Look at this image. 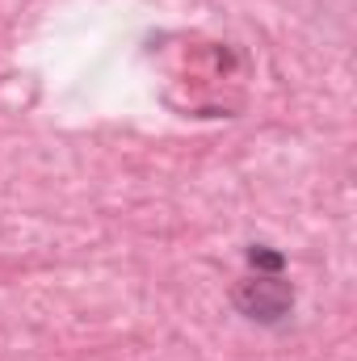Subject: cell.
<instances>
[{
    "mask_svg": "<svg viewBox=\"0 0 357 361\" xmlns=\"http://www.w3.org/2000/svg\"><path fill=\"white\" fill-rule=\"evenodd\" d=\"M231 302L248 324L282 328L294 315V286L282 281V273H257V277H244L231 290Z\"/></svg>",
    "mask_w": 357,
    "mask_h": 361,
    "instance_id": "6da1fadb",
    "label": "cell"
},
{
    "mask_svg": "<svg viewBox=\"0 0 357 361\" xmlns=\"http://www.w3.org/2000/svg\"><path fill=\"white\" fill-rule=\"evenodd\" d=\"M248 265L257 273H282L286 269V257H282L277 248H269V244H253V248H248Z\"/></svg>",
    "mask_w": 357,
    "mask_h": 361,
    "instance_id": "7a4b0ae2",
    "label": "cell"
}]
</instances>
